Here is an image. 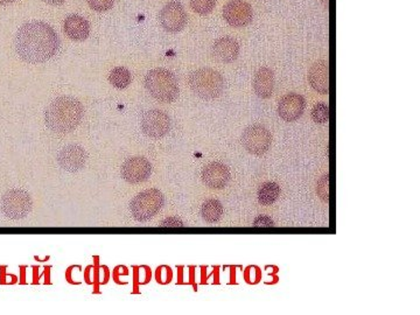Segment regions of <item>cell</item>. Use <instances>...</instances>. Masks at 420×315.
Masks as SVG:
<instances>
[{
    "instance_id": "6da1fadb",
    "label": "cell",
    "mask_w": 420,
    "mask_h": 315,
    "mask_svg": "<svg viewBox=\"0 0 420 315\" xmlns=\"http://www.w3.org/2000/svg\"><path fill=\"white\" fill-rule=\"evenodd\" d=\"M60 41L51 26L41 22H29L19 29L15 37V51L27 63H42L58 51Z\"/></svg>"
},
{
    "instance_id": "7a4b0ae2",
    "label": "cell",
    "mask_w": 420,
    "mask_h": 315,
    "mask_svg": "<svg viewBox=\"0 0 420 315\" xmlns=\"http://www.w3.org/2000/svg\"><path fill=\"white\" fill-rule=\"evenodd\" d=\"M83 105L76 98L62 96L51 102L46 113V125L56 134H69L80 125L83 118Z\"/></svg>"
},
{
    "instance_id": "3957f363",
    "label": "cell",
    "mask_w": 420,
    "mask_h": 315,
    "mask_svg": "<svg viewBox=\"0 0 420 315\" xmlns=\"http://www.w3.org/2000/svg\"><path fill=\"white\" fill-rule=\"evenodd\" d=\"M188 83L193 92L206 101L216 99L225 91V79L214 69H197L189 75Z\"/></svg>"
},
{
    "instance_id": "277c9868",
    "label": "cell",
    "mask_w": 420,
    "mask_h": 315,
    "mask_svg": "<svg viewBox=\"0 0 420 315\" xmlns=\"http://www.w3.org/2000/svg\"><path fill=\"white\" fill-rule=\"evenodd\" d=\"M150 94L161 103H172L179 96V83L172 72L163 68L152 69L145 77Z\"/></svg>"
},
{
    "instance_id": "5b68a950",
    "label": "cell",
    "mask_w": 420,
    "mask_h": 315,
    "mask_svg": "<svg viewBox=\"0 0 420 315\" xmlns=\"http://www.w3.org/2000/svg\"><path fill=\"white\" fill-rule=\"evenodd\" d=\"M165 203L159 189L151 188L139 193L130 203L131 215L137 222H146L154 218Z\"/></svg>"
},
{
    "instance_id": "8992f818",
    "label": "cell",
    "mask_w": 420,
    "mask_h": 315,
    "mask_svg": "<svg viewBox=\"0 0 420 315\" xmlns=\"http://www.w3.org/2000/svg\"><path fill=\"white\" fill-rule=\"evenodd\" d=\"M32 197L22 188L10 189L0 201V208L5 216L15 221L26 218L32 210Z\"/></svg>"
},
{
    "instance_id": "52a82bcc",
    "label": "cell",
    "mask_w": 420,
    "mask_h": 315,
    "mask_svg": "<svg viewBox=\"0 0 420 315\" xmlns=\"http://www.w3.org/2000/svg\"><path fill=\"white\" fill-rule=\"evenodd\" d=\"M242 144L251 154L263 156L271 147L272 136L266 127L261 124H255L243 132Z\"/></svg>"
},
{
    "instance_id": "ba28073f",
    "label": "cell",
    "mask_w": 420,
    "mask_h": 315,
    "mask_svg": "<svg viewBox=\"0 0 420 315\" xmlns=\"http://www.w3.org/2000/svg\"><path fill=\"white\" fill-rule=\"evenodd\" d=\"M170 118L161 110H150L142 117V130L147 137L160 139L165 137L170 130Z\"/></svg>"
},
{
    "instance_id": "9c48e42d",
    "label": "cell",
    "mask_w": 420,
    "mask_h": 315,
    "mask_svg": "<svg viewBox=\"0 0 420 315\" xmlns=\"http://www.w3.org/2000/svg\"><path fill=\"white\" fill-rule=\"evenodd\" d=\"M160 24L167 32L178 33L185 29L188 17L185 8L178 1H172L163 6L159 15Z\"/></svg>"
},
{
    "instance_id": "30bf717a",
    "label": "cell",
    "mask_w": 420,
    "mask_h": 315,
    "mask_svg": "<svg viewBox=\"0 0 420 315\" xmlns=\"http://www.w3.org/2000/svg\"><path fill=\"white\" fill-rule=\"evenodd\" d=\"M223 18L232 27H244L252 22L254 11L245 0H230L223 8Z\"/></svg>"
},
{
    "instance_id": "8fae6325",
    "label": "cell",
    "mask_w": 420,
    "mask_h": 315,
    "mask_svg": "<svg viewBox=\"0 0 420 315\" xmlns=\"http://www.w3.org/2000/svg\"><path fill=\"white\" fill-rule=\"evenodd\" d=\"M152 173V166L149 160L143 156H134L127 159L122 166V178L129 184H140L147 180Z\"/></svg>"
},
{
    "instance_id": "7c38bea8",
    "label": "cell",
    "mask_w": 420,
    "mask_h": 315,
    "mask_svg": "<svg viewBox=\"0 0 420 315\" xmlns=\"http://www.w3.org/2000/svg\"><path fill=\"white\" fill-rule=\"evenodd\" d=\"M87 152L79 145H68L60 151L58 163L61 168L69 173H76L82 170L87 163Z\"/></svg>"
},
{
    "instance_id": "4fadbf2b",
    "label": "cell",
    "mask_w": 420,
    "mask_h": 315,
    "mask_svg": "<svg viewBox=\"0 0 420 315\" xmlns=\"http://www.w3.org/2000/svg\"><path fill=\"white\" fill-rule=\"evenodd\" d=\"M306 102L301 95L291 92L284 96L278 104V113L285 122L299 120L304 113Z\"/></svg>"
},
{
    "instance_id": "5bb4252c",
    "label": "cell",
    "mask_w": 420,
    "mask_h": 315,
    "mask_svg": "<svg viewBox=\"0 0 420 315\" xmlns=\"http://www.w3.org/2000/svg\"><path fill=\"white\" fill-rule=\"evenodd\" d=\"M202 181L207 187L222 189L227 187L230 180V170L221 163H210L202 170Z\"/></svg>"
},
{
    "instance_id": "9a60e30c",
    "label": "cell",
    "mask_w": 420,
    "mask_h": 315,
    "mask_svg": "<svg viewBox=\"0 0 420 315\" xmlns=\"http://www.w3.org/2000/svg\"><path fill=\"white\" fill-rule=\"evenodd\" d=\"M308 81L312 88L321 95L330 92V70L326 61L315 62L308 72Z\"/></svg>"
},
{
    "instance_id": "2e32d148",
    "label": "cell",
    "mask_w": 420,
    "mask_h": 315,
    "mask_svg": "<svg viewBox=\"0 0 420 315\" xmlns=\"http://www.w3.org/2000/svg\"><path fill=\"white\" fill-rule=\"evenodd\" d=\"M239 45L232 37L220 38L213 46V56L221 63H232L239 58Z\"/></svg>"
},
{
    "instance_id": "e0dca14e",
    "label": "cell",
    "mask_w": 420,
    "mask_h": 315,
    "mask_svg": "<svg viewBox=\"0 0 420 315\" xmlns=\"http://www.w3.org/2000/svg\"><path fill=\"white\" fill-rule=\"evenodd\" d=\"M65 33L72 40L83 41L90 34V25L80 15H69L65 20Z\"/></svg>"
},
{
    "instance_id": "ac0fdd59",
    "label": "cell",
    "mask_w": 420,
    "mask_h": 315,
    "mask_svg": "<svg viewBox=\"0 0 420 315\" xmlns=\"http://www.w3.org/2000/svg\"><path fill=\"white\" fill-rule=\"evenodd\" d=\"M255 92L261 98L271 97L275 89V75L271 69L263 67L259 69L254 79Z\"/></svg>"
},
{
    "instance_id": "d6986e66",
    "label": "cell",
    "mask_w": 420,
    "mask_h": 315,
    "mask_svg": "<svg viewBox=\"0 0 420 315\" xmlns=\"http://www.w3.org/2000/svg\"><path fill=\"white\" fill-rule=\"evenodd\" d=\"M223 214V207L218 200H207L201 208L203 220L208 223H216Z\"/></svg>"
},
{
    "instance_id": "ffe728a7",
    "label": "cell",
    "mask_w": 420,
    "mask_h": 315,
    "mask_svg": "<svg viewBox=\"0 0 420 315\" xmlns=\"http://www.w3.org/2000/svg\"><path fill=\"white\" fill-rule=\"evenodd\" d=\"M280 195V187L275 182H266L258 191V201L263 206H271Z\"/></svg>"
},
{
    "instance_id": "44dd1931",
    "label": "cell",
    "mask_w": 420,
    "mask_h": 315,
    "mask_svg": "<svg viewBox=\"0 0 420 315\" xmlns=\"http://www.w3.org/2000/svg\"><path fill=\"white\" fill-rule=\"evenodd\" d=\"M110 83L118 89H125L132 81L130 70L124 67H116L111 70L109 75Z\"/></svg>"
},
{
    "instance_id": "7402d4cb",
    "label": "cell",
    "mask_w": 420,
    "mask_h": 315,
    "mask_svg": "<svg viewBox=\"0 0 420 315\" xmlns=\"http://www.w3.org/2000/svg\"><path fill=\"white\" fill-rule=\"evenodd\" d=\"M312 118L315 123L325 124L330 120V108L326 103H318L314 105V108L312 110Z\"/></svg>"
},
{
    "instance_id": "603a6c76",
    "label": "cell",
    "mask_w": 420,
    "mask_h": 315,
    "mask_svg": "<svg viewBox=\"0 0 420 315\" xmlns=\"http://www.w3.org/2000/svg\"><path fill=\"white\" fill-rule=\"evenodd\" d=\"M193 11L201 15H206L214 10L216 0H191Z\"/></svg>"
},
{
    "instance_id": "cb8c5ba5",
    "label": "cell",
    "mask_w": 420,
    "mask_h": 315,
    "mask_svg": "<svg viewBox=\"0 0 420 315\" xmlns=\"http://www.w3.org/2000/svg\"><path fill=\"white\" fill-rule=\"evenodd\" d=\"M316 194L323 203L330 202V175L323 174L316 184Z\"/></svg>"
},
{
    "instance_id": "d4e9b609",
    "label": "cell",
    "mask_w": 420,
    "mask_h": 315,
    "mask_svg": "<svg viewBox=\"0 0 420 315\" xmlns=\"http://www.w3.org/2000/svg\"><path fill=\"white\" fill-rule=\"evenodd\" d=\"M244 279L248 284H258L261 280V268L258 266H248L244 270Z\"/></svg>"
},
{
    "instance_id": "484cf974",
    "label": "cell",
    "mask_w": 420,
    "mask_h": 315,
    "mask_svg": "<svg viewBox=\"0 0 420 315\" xmlns=\"http://www.w3.org/2000/svg\"><path fill=\"white\" fill-rule=\"evenodd\" d=\"M172 277H173V272L168 266L163 265V266L156 268V278L158 283L163 284V285L170 283Z\"/></svg>"
},
{
    "instance_id": "4316f807",
    "label": "cell",
    "mask_w": 420,
    "mask_h": 315,
    "mask_svg": "<svg viewBox=\"0 0 420 315\" xmlns=\"http://www.w3.org/2000/svg\"><path fill=\"white\" fill-rule=\"evenodd\" d=\"M115 0H88L89 6L97 12L109 11L113 6Z\"/></svg>"
},
{
    "instance_id": "83f0119b",
    "label": "cell",
    "mask_w": 420,
    "mask_h": 315,
    "mask_svg": "<svg viewBox=\"0 0 420 315\" xmlns=\"http://www.w3.org/2000/svg\"><path fill=\"white\" fill-rule=\"evenodd\" d=\"M159 225L163 228H178V227H184L185 225H184L181 218L173 216V218H165Z\"/></svg>"
},
{
    "instance_id": "f1b7e54d",
    "label": "cell",
    "mask_w": 420,
    "mask_h": 315,
    "mask_svg": "<svg viewBox=\"0 0 420 315\" xmlns=\"http://www.w3.org/2000/svg\"><path fill=\"white\" fill-rule=\"evenodd\" d=\"M273 225H275V223H273L271 218H268V216H265V215L258 216L254 221V227H256V228H270V227H273Z\"/></svg>"
},
{
    "instance_id": "f546056e",
    "label": "cell",
    "mask_w": 420,
    "mask_h": 315,
    "mask_svg": "<svg viewBox=\"0 0 420 315\" xmlns=\"http://www.w3.org/2000/svg\"><path fill=\"white\" fill-rule=\"evenodd\" d=\"M42 1L49 5H60L65 3V0H42Z\"/></svg>"
},
{
    "instance_id": "4dcf8cb0",
    "label": "cell",
    "mask_w": 420,
    "mask_h": 315,
    "mask_svg": "<svg viewBox=\"0 0 420 315\" xmlns=\"http://www.w3.org/2000/svg\"><path fill=\"white\" fill-rule=\"evenodd\" d=\"M13 1H15V0H0V4H3V5L12 4V3H13Z\"/></svg>"
},
{
    "instance_id": "1f68e13d",
    "label": "cell",
    "mask_w": 420,
    "mask_h": 315,
    "mask_svg": "<svg viewBox=\"0 0 420 315\" xmlns=\"http://www.w3.org/2000/svg\"><path fill=\"white\" fill-rule=\"evenodd\" d=\"M323 1H325V3H327V4H328V0H323Z\"/></svg>"
}]
</instances>
